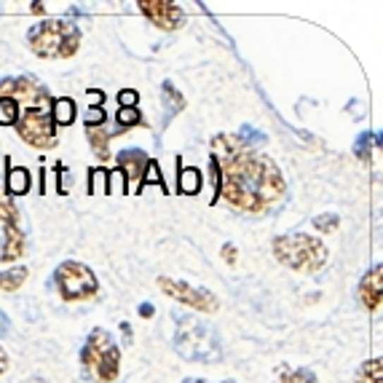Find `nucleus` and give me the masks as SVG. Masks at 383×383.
I'll use <instances>...</instances> for the list:
<instances>
[{"label":"nucleus","mask_w":383,"mask_h":383,"mask_svg":"<svg viewBox=\"0 0 383 383\" xmlns=\"http://www.w3.org/2000/svg\"><path fill=\"white\" fill-rule=\"evenodd\" d=\"M214 164L220 169V196L236 209L260 212L284 193V177L268 156H257L238 137H214Z\"/></svg>","instance_id":"obj_1"},{"label":"nucleus","mask_w":383,"mask_h":383,"mask_svg":"<svg viewBox=\"0 0 383 383\" xmlns=\"http://www.w3.org/2000/svg\"><path fill=\"white\" fill-rule=\"evenodd\" d=\"M174 348L180 357L190 362H217L220 359V341L209 324L196 317L177 314L174 317Z\"/></svg>","instance_id":"obj_2"},{"label":"nucleus","mask_w":383,"mask_h":383,"mask_svg":"<svg viewBox=\"0 0 383 383\" xmlns=\"http://www.w3.org/2000/svg\"><path fill=\"white\" fill-rule=\"evenodd\" d=\"M27 40H30V49L40 59L73 56L80 46V30L70 19H46L30 30Z\"/></svg>","instance_id":"obj_3"},{"label":"nucleus","mask_w":383,"mask_h":383,"mask_svg":"<svg viewBox=\"0 0 383 383\" xmlns=\"http://www.w3.org/2000/svg\"><path fill=\"white\" fill-rule=\"evenodd\" d=\"M80 367L89 378H97L102 383H110L118 378L121 370V351L113 344L110 332L102 327H94L80 348Z\"/></svg>","instance_id":"obj_4"},{"label":"nucleus","mask_w":383,"mask_h":383,"mask_svg":"<svg viewBox=\"0 0 383 383\" xmlns=\"http://www.w3.org/2000/svg\"><path fill=\"white\" fill-rule=\"evenodd\" d=\"M274 255L279 263L295 271H317L327 260L324 244L305 233H284L274 238Z\"/></svg>","instance_id":"obj_5"},{"label":"nucleus","mask_w":383,"mask_h":383,"mask_svg":"<svg viewBox=\"0 0 383 383\" xmlns=\"http://www.w3.org/2000/svg\"><path fill=\"white\" fill-rule=\"evenodd\" d=\"M56 287H59V295L65 298L67 303H75V300H89L97 295L99 284H97V276L92 274L89 265L78 263V260H65V263L56 268Z\"/></svg>","instance_id":"obj_6"},{"label":"nucleus","mask_w":383,"mask_h":383,"mask_svg":"<svg viewBox=\"0 0 383 383\" xmlns=\"http://www.w3.org/2000/svg\"><path fill=\"white\" fill-rule=\"evenodd\" d=\"M16 132L27 145L40 147V150H49V147L56 145V123H54V116L46 107H27L19 116Z\"/></svg>","instance_id":"obj_7"},{"label":"nucleus","mask_w":383,"mask_h":383,"mask_svg":"<svg viewBox=\"0 0 383 383\" xmlns=\"http://www.w3.org/2000/svg\"><path fill=\"white\" fill-rule=\"evenodd\" d=\"M159 287L169 298L174 300H180V303L190 305L193 311H207V314H214L217 308H220V300L212 295L209 290H204V287H190L186 281H177V279H166L161 276L159 279Z\"/></svg>","instance_id":"obj_8"},{"label":"nucleus","mask_w":383,"mask_h":383,"mask_svg":"<svg viewBox=\"0 0 383 383\" xmlns=\"http://www.w3.org/2000/svg\"><path fill=\"white\" fill-rule=\"evenodd\" d=\"M0 97H6V99H16V102L27 99L30 107H35V102H38V105H51L49 92H46V89H43L32 75H16V78L0 80Z\"/></svg>","instance_id":"obj_9"},{"label":"nucleus","mask_w":383,"mask_h":383,"mask_svg":"<svg viewBox=\"0 0 383 383\" xmlns=\"http://www.w3.org/2000/svg\"><path fill=\"white\" fill-rule=\"evenodd\" d=\"M140 11L164 32H172V30L186 25V11L166 0H140Z\"/></svg>","instance_id":"obj_10"},{"label":"nucleus","mask_w":383,"mask_h":383,"mask_svg":"<svg viewBox=\"0 0 383 383\" xmlns=\"http://www.w3.org/2000/svg\"><path fill=\"white\" fill-rule=\"evenodd\" d=\"M147 164H150V159L145 156V150H140V147H126V150L118 153V169L126 174L129 183H134L132 193H140V190H142Z\"/></svg>","instance_id":"obj_11"},{"label":"nucleus","mask_w":383,"mask_h":383,"mask_svg":"<svg viewBox=\"0 0 383 383\" xmlns=\"http://www.w3.org/2000/svg\"><path fill=\"white\" fill-rule=\"evenodd\" d=\"M359 300L367 311H375L378 305H383V263L370 268L359 281Z\"/></svg>","instance_id":"obj_12"},{"label":"nucleus","mask_w":383,"mask_h":383,"mask_svg":"<svg viewBox=\"0 0 383 383\" xmlns=\"http://www.w3.org/2000/svg\"><path fill=\"white\" fill-rule=\"evenodd\" d=\"M51 116H54V123H59V126H70V123L75 121V102H73V99H67V97L54 99Z\"/></svg>","instance_id":"obj_13"},{"label":"nucleus","mask_w":383,"mask_h":383,"mask_svg":"<svg viewBox=\"0 0 383 383\" xmlns=\"http://www.w3.org/2000/svg\"><path fill=\"white\" fill-rule=\"evenodd\" d=\"M177 183H180V193H188V196H196L198 190H201V172H198L196 166H180V177H177Z\"/></svg>","instance_id":"obj_14"},{"label":"nucleus","mask_w":383,"mask_h":383,"mask_svg":"<svg viewBox=\"0 0 383 383\" xmlns=\"http://www.w3.org/2000/svg\"><path fill=\"white\" fill-rule=\"evenodd\" d=\"M30 190V172L25 166H8V193L25 196Z\"/></svg>","instance_id":"obj_15"},{"label":"nucleus","mask_w":383,"mask_h":383,"mask_svg":"<svg viewBox=\"0 0 383 383\" xmlns=\"http://www.w3.org/2000/svg\"><path fill=\"white\" fill-rule=\"evenodd\" d=\"M357 383H383V357L365 362L357 370Z\"/></svg>","instance_id":"obj_16"},{"label":"nucleus","mask_w":383,"mask_h":383,"mask_svg":"<svg viewBox=\"0 0 383 383\" xmlns=\"http://www.w3.org/2000/svg\"><path fill=\"white\" fill-rule=\"evenodd\" d=\"M27 279V268L25 265H16V268H8V271H0V290L13 292L25 284Z\"/></svg>","instance_id":"obj_17"},{"label":"nucleus","mask_w":383,"mask_h":383,"mask_svg":"<svg viewBox=\"0 0 383 383\" xmlns=\"http://www.w3.org/2000/svg\"><path fill=\"white\" fill-rule=\"evenodd\" d=\"M19 123V102L0 97V126H16Z\"/></svg>","instance_id":"obj_18"},{"label":"nucleus","mask_w":383,"mask_h":383,"mask_svg":"<svg viewBox=\"0 0 383 383\" xmlns=\"http://www.w3.org/2000/svg\"><path fill=\"white\" fill-rule=\"evenodd\" d=\"M116 121H118V129H132V126H140V123H142V113H140L137 107H118Z\"/></svg>","instance_id":"obj_19"},{"label":"nucleus","mask_w":383,"mask_h":383,"mask_svg":"<svg viewBox=\"0 0 383 383\" xmlns=\"http://www.w3.org/2000/svg\"><path fill=\"white\" fill-rule=\"evenodd\" d=\"M89 180H92V186H89V193H92V196H97V193H99V190H102V193H107V180H110V172H107V169H102V166H94L92 172H89Z\"/></svg>","instance_id":"obj_20"},{"label":"nucleus","mask_w":383,"mask_h":383,"mask_svg":"<svg viewBox=\"0 0 383 383\" xmlns=\"http://www.w3.org/2000/svg\"><path fill=\"white\" fill-rule=\"evenodd\" d=\"M89 140H92L94 153L105 161L107 159V142H110V134H105V129L99 126V129H89Z\"/></svg>","instance_id":"obj_21"},{"label":"nucleus","mask_w":383,"mask_h":383,"mask_svg":"<svg viewBox=\"0 0 383 383\" xmlns=\"http://www.w3.org/2000/svg\"><path fill=\"white\" fill-rule=\"evenodd\" d=\"M0 220L3 225H19V212H16V204L0 198Z\"/></svg>","instance_id":"obj_22"},{"label":"nucleus","mask_w":383,"mask_h":383,"mask_svg":"<svg viewBox=\"0 0 383 383\" xmlns=\"http://www.w3.org/2000/svg\"><path fill=\"white\" fill-rule=\"evenodd\" d=\"M86 126L89 129H99V126H105V121H107V116H105V107H89L86 110Z\"/></svg>","instance_id":"obj_23"},{"label":"nucleus","mask_w":383,"mask_h":383,"mask_svg":"<svg viewBox=\"0 0 383 383\" xmlns=\"http://www.w3.org/2000/svg\"><path fill=\"white\" fill-rule=\"evenodd\" d=\"M238 140H241L244 145H260V142H265V134L257 132V129H252V126H241Z\"/></svg>","instance_id":"obj_24"},{"label":"nucleus","mask_w":383,"mask_h":383,"mask_svg":"<svg viewBox=\"0 0 383 383\" xmlns=\"http://www.w3.org/2000/svg\"><path fill=\"white\" fill-rule=\"evenodd\" d=\"M341 223L338 220V214H319V217H314V225H317V231H322V233H330V231H335V225Z\"/></svg>","instance_id":"obj_25"},{"label":"nucleus","mask_w":383,"mask_h":383,"mask_svg":"<svg viewBox=\"0 0 383 383\" xmlns=\"http://www.w3.org/2000/svg\"><path fill=\"white\" fill-rule=\"evenodd\" d=\"M281 381H284V383H319L317 375H314L311 370H305V367H303V370L287 372V375H284Z\"/></svg>","instance_id":"obj_26"},{"label":"nucleus","mask_w":383,"mask_h":383,"mask_svg":"<svg viewBox=\"0 0 383 383\" xmlns=\"http://www.w3.org/2000/svg\"><path fill=\"white\" fill-rule=\"evenodd\" d=\"M370 142H372V134H362L354 145V153H357L362 161H370Z\"/></svg>","instance_id":"obj_27"},{"label":"nucleus","mask_w":383,"mask_h":383,"mask_svg":"<svg viewBox=\"0 0 383 383\" xmlns=\"http://www.w3.org/2000/svg\"><path fill=\"white\" fill-rule=\"evenodd\" d=\"M142 183L166 188V186H164V177H161V169H159V164H156V161H150V164H147V172H145V180H142Z\"/></svg>","instance_id":"obj_28"},{"label":"nucleus","mask_w":383,"mask_h":383,"mask_svg":"<svg viewBox=\"0 0 383 383\" xmlns=\"http://www.w3.org/2000/svg\"><path fill=\"white\" fill-rule=\"evenodd\" d=\"M137 99H140V94L134 92V89H121L118 92V105L121 107H137Z\"/></svg>","instance_id":"obj_29"},{"label":"nucleus","mask_w":383,"mask_h":383,"mask_svg":"<svg viewBox=\"0 0 383 383\" xmlns=\"http://www.w3.org/2000/svg\"><path fill=\"white\" fill-rule=\"evenodd\" d=\"M86 97H89L92 107H102V102H105V94L97 92V89H89V92H86Z\"/></svg>","instance_id":"obj_30"},{"label":"nucleus","mask_w":383,"mask_h":383,"mask_svg":"<svg viewBox=\"0 0 383 383\" xmlns=\"http://www.w3.org/2000/svg\"><path fill=\"white\" fill-rule=\"evenodd\" d=\"M223 260L225 263H236V247H231V244H225L223 247Z\"/></svg>","instance_id":"obj_31"},{"label":"nucleus","mask_w":383,"mask_h":383,"mask_svg":"<svg viewBox=\"0 0 383 383\" xmlns=\"http://www.w3.org/2000/svg\"><path fill=\"white\" fill-rule=\"evenodd\" d=\"M137 314L142 319H150L153 314H156V308H153V303H140V308H137Z\"/></svg>","instance_id":"obj_32"},{"label":"nucleus","mask_w":383,"mask_h":383,"mask_svg":"<svg viewBox=\"0 0 383 383\" xmlns=\"http://www.w3.org/2000/svg\"><path fill=\"white\" fill-rule=\"evenodd\" d=\"M8 327H11V324H8V319H6V314L0 311V335H8Z\"/></svg>","instance_id":"obj_33"},{"label":"nucleus","mask_w":383,"mask_h":383,"mask_svg":"<svg viewBox=\"0 0 383 383\" xmlns=\"http://www.w3.org/2000/svg\"><path fill=\"white\" fill-rule=\"evenodd\" d=\"M6 370H8V354L0 348V375H3Z\"/></svg>","instance_id":"obj_34"},{"label":"nucleus","mask_w":383,"mask_h":383,"mask_svg":"<svg viewBox=\"0 0 383 383\" xmlns=\"http://www.w3.org/2000/svg\"><path fill=\"white\" fill-rule=\"evenodd\" d=\"M183 383H207V381H201V378H186Z\"/></svg>","instance_id":"obj_35"},{"label":"nucleus","mask_w":383,"mask_h":383,"mask_svg":"<svg viewBox=\"0 0 383 383\" xmlns=\"http://www.w3.org/2000/svg\"><path fill=\"white\" fill-rule=\"evenodd\" d=\"M375 145L383 147V134H378V140H375Z\"/></svg>","instance_id":"obj_36"},{"label":"nucleus","mask_w":383,"mask_h":383,"mask_svg":"<svg viewBox=\"0 0 383 383\" xmlns=\"http://www.w3.org/2000/svg\"><path fill=\"white\" fill-rule=\"evenodd\" d=\"M223 383H236V381H223Z\"/></svg>","instance_id":"obj_37"}]
</instances>
